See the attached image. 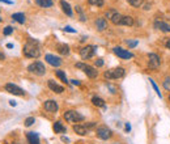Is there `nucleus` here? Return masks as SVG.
Instances as JSON below:
<instances>
[{"label":"nucleus","instance_id":"423d86ee","mask_svg":"<svg viewBox=\"0 0 170 144\" xmlns=\"http://www.w3.org/2000/svg\"><path fill=\"white\" fill-rule=\"evenodd\" d=\"M97 51V47L96 46H92V45H88V46H84L80 49V57L83 60H88L94 57V54Z\"/></svg>","mask_w":170,"mask_h":144},{"label":"nucleus","instance_id":"9d476101","mask_svg":"<svg viewBox=\"0 0 170 144\" xmlns=\"http://www.w3.org/2000/svg\"><path fill=\"white\" fill-rule=\"evenodd\" d=\"M4 89L7 91L8 93H10V95H13V96H25L24 89H21L20 87L13 84V83H8V84H5Z\"/></svg>","mask_w":170,"mask_h":144},{"label":"nucleus","instance_id":"4be33fe9","mask_svg":"<svg viewBox=\"0 0 170 144\" xmlns=\"http://www.w3.org/2000/svg\"><path fill=\"white\" fill-rule=\"evenodd\" d=\"M12 19H13L15 21H17L19 24H25V21H26L25 15H24V13H21V12H19V13H13V15H12Z\"/></svg>","mask_w":170,"mask_h":144},{"label":"nucleus","instance_id":"6ab92c4d","mask_svg":"<svg viewBox=\"0 0 170 144\" xmlns=\"http://www.w3.org/2000/svg\"><path fill=\"white\" fill-rule=\"evenodd\" d=\"M56 50H58L59 54L65 55V57H67V55L69 54V46L65 45V43H59V45L56 46Z\"/></svg>","mask_w":170,"mask_h":144},{"label":"nucleus","instance_id":"f3484780","mask_svg":"<svg viewBox=\"0 0 170 144\" xmlns=\"http://www.w3.org/2000/svg\"><path fill=\"white\" fill-rule=\"evenodd\" d=\"M73 131H75L77 135L84 136V135H86L88 132H89V129H86L84 125H73Z\"/></svg>","mask_w":170,"mask_h":144},{"label":"nucleus","instance_id":"c03bdc74","mask_svg":"<svg viewBox=\"0 0 170 144\" xmlns=\"http://www.w3.org/2000/svg\"><path fill=\"white\" fill-rule=\"evenodd\" d=\"M4 58H5V55L3 53H0V60H4Z\"/></svg>","mask_w":170,"mask_h":144},{"label":"nucleus","instance_id":"9b49d317","mask_svg":"<svg viewBox=\"0 0 170 144\" xmlns=\"http://www.w3.org/2000/svg\"><path fill=\"white\" fill-rule=\"evenodd\" d=\"M45 60L50 66H52V67H59V66H62V59H60L59 57L52 55V54H46L45 55Z\"/></svg>","mask_w":170,"mask_h":144},{"label":"nucleus","instance_id":"a211bd4d","mask_svg":"<svg viewBox=\"0 0 170 144\" xmlns=\"http://www.w3.org/2000/svg\"><path fill=\"white\" fill-rule=\"evenodd\" d=\"M96 26H97V29L100 30V32H103L105 29H107V21H106V19L98 17L96 20Z\"/></svg>","mask_w":170,"mask_h":144},{"label":"nucleus","instance_id":"412c9836","mask_svg":"<svg viewBox=\"0 0 170 144\" xmlns=\"http://www.w3.org/2000/svg\"><path fill=\"white\" fill-rule=\"evenodd\" d=\"M37 5H39L42 8H50L54 5V2L52 0H35Z\"/></svg>","mask_w":170,"mask_h":144},{"label":"nucleus","instance_id":"473e14b6","mask_svg":"<svg viewBox=\"0 0 170 144\" xmlns=\"http://www.w3.org/2000/svg\"><path fill=\"white\" fill-rule=\"evenodd\" d=\"M162 85H164V88H165V89H166L168 92H170V77H169V76L165 77V80H164Z\"/></svg>","mask_w":170,"mask_h":144},{"label":"nucleus","instance_id":"b1692460","mask_svg":"<svg viewBox=\"0 0 170 144\" xmlns=\"http://www.w3.org/2000/svg\"><path fill=\"white\" fill-rule=\"evenodd\" d=\"M54 131H55V134H62V132H65V127L62 125V122H55L54 123Z\"/></svg>","mask_w":170,"mask_h":144},{"label":"nucleus","instance_id":"c85d7f7f","mask_svg":"<svg viewBox=\"0 0 170 144\" xmlns=\"http://www.w3.org/2000/svg\"><path fill=\"white\" fill-rule=\"evenodd\" d=\"M76 12L79 13V16H80V20L83 21V23H84V21H86V17H85V15H84V12H83V9H81L80 5H77V7H76Z\"/></svg>","mask_w":170,"mask_h":144},{"label":"nucleus","instance_id":"c9c22d12","mask_svg":"<svg viewBox=\"0 0 170 144\" xmlns=\"http://www.w3.org/2000/svg\"><path fill=\"white\" fill-rule=\"evenodd\" d=\"M94 66H96V67H102V66H103V59L98 58L97 60H94Z\"/></svg>","mask_w":170,"mask_h":144},{"label":"nucleus","instance_id":"20e7f679","mask_svg":"<svg viewBox=\"0 0 170 144\" xmlns=\"http://www.w3.org/2000/svg\"><path fill=\"white\" fill-rule=\"evenodd\" d=\"M28 71L30 72V74H34L37 76H43L46 74V67L42 62H38L37 60V62H33L31 64H29Z\"/></svg>","mask_w":170,"mask_h":144},{"label":"nucleus","instance_id":"ea45409f","mask_svg":"<svg viewBox=\"0 0 170 144\" xmlns=\"http://www.w3.org/2000/svg\"><path fill=\"white\" fill-rule=\"evenodd\" d=\"M71 83H72L73 85H80V81H77V80H71Z\"/></svg>","mask_w":170,"mask_h":144},{"label":"nucleus","instance_id":"37998d69","mask_svg":"<svg viewBox=\"0 0 170 144\" xmlns=\"http://www.w3.org/2000/svg\"><path fill=\"white\" fill-rule=\"evenodd\" d=\"M9 105H10V106H16V101H13V100H10V101H9Z\"/></svg>","mask_w":170,"mask_h":144},{"label":"nucleus","instance_id":"f03ea898","mask_svg":"<svg viewBox=\"0 0 170 144\" xmlns=\"http://www.w3.org/2000/svg\"><path fill=\"white\" fill-rule=\"evenodd\" d=\"M63 118L68 123H79V122H83L85 119L84 115L80 114L79 112H76V110H67V112H64Z\"/></svg>","mask_w":170,"mask_h":144},{"label":"nucleus","instance_id":"c756f323","mask_svg":"<svg viewBox=\"0 0 170 144\" xmlns=\"http://www.w3.org/2000/svg\"><path fill=\"white\" fill-rule=\"evenodd\" d=\"M13 30H15V28H13V26H10V25H8V26H5V28H4L3 34H4V36H10V34L13 33Z\"/></svg>","mask_w":170,"mask_h":144},{"label":"nucleus","instance_id":"2eb2a0df","mask_svg":"<svg viewBox=\"0 0 170 144\" xmlns=\"http://www.w3.org/2000/svg\"><path fill=\"white\" fill-rule=\"evenodd\" d=\"M60 7H62V11L63 12L67 15V16H69V17H72L73 16V11H72V8H71V5L65 2V0H60Z\"/></svg>","mask_w":170,"mask_h":144},{"label":"nucleus","instance_id":"dca6fc26","mask_svg":"<svg viewBox=\"0 0 170 144\" xmlns=\"http://www.w3.org/2000/svg\"><path fill=\"white\" fill-rule=\"evenodd\" d=\"M26 139H28L29 144H41L39 136H38L37 132H28L26 134Z\"/></svg>","mask_w":170,"mask_h":144},{"label":"nucleus","instance_id":"f257e3e1","mask_svg":"<svg viewBox=\"0 0 170 144\" xmlns=\"http://www.w3.org/2000/svg\"><path fill=\"white\" fill-rule=\"evenodd\" d=\"M23 53L26 58L30 59H37L41 57V45L37 40H28V42L25 43V46L23 49Z\"/></svg>","mask_w":170,"mask_h":144},{"label":"nucleus","instance_id":"de8ad7c7","mask_svg":"<svg viewBox=\"0 0 170 144\" xmlns=\"http://www.w3.org/2000/svg\"><path fill=\"white\" fill-rule=\"evenodd\" d=\"M0 21H2V17H0Z\"/></svg>","mask_w":170,"mask_h":144},{"label":"nucleus","instance_id":"6e6552de","mask_svg":"<svg viewBox=\"0 0 170 144\" xmlns=\"http://www.w3.org/2000/svg\"><path fill=\"white\" fill-rule=\"evenodd\" d=\"M96 132H97V136L100 138L101 140H109L113 136V131L106 126H100Z\"/></svg>","mask_w":170,"mask_h":144},{"label":"nucleus","instance_id":"f8f14e48","mask_svg":"<svg viewBox=\"0 0 170 144\" xmlns=\"http://www.w3.org/2000/svg\"><path fill=\"white\" fill-rule=\"evenodd\" d=\"M43 108H45L46 112H50V113H56L58 109H59L58 102L55 101V100H47V101H45Z\"/></svg>","mask_w":170,"mask_h":144},{"label":"nucleus","instance_id":"a18cd8bd","mask_svg":"<svg viewBox=\"0 0 170 144\" xmlns=\"http://www.w3.org/2000/svg\"><path fill=\"white\" fill-rule=\"evenodd\" d=\"M13 47V43H7V49H12Z\"/></svg>","mask_w":170,"mask_h":144},{"label":"nucleus","instance_id":"58836bf2","mask_svg":"<svg viewBox=\"0 0 170 144\" xmlns=\"http://www.w3.org/2000/svg\"><path fill=\"white\" fill-rule=\"evenodd\" d=\"M165 46H166V49L170 50V40H166V41H165Z\"/></svg>","mask_w":170,"mask_h":144},{"label":"nucleus","instance_id":"7ed1b4c3","mask_svg":"<svg viewBox=\"0 0 170 144\" xmlns=\"http://www.w3.org/2000/svg\"><path fill=\"white\" fill-rule=\"evenodd\" d=\"M126 74V71L123 67H117V68H113V70H109L103 74V77L106 80H117V79H120L123 77Z\"/></svg>","mask_w":170,"mask_h":144},{"label":"nucleus","instance_id":"a878e982","mask_svg":"<svg viewBox=\"0 0 170 144\" xmlns=\"http://www.w3.org/2000/svg\"><path fill=\"white\" fill-rule=\"evenodd\" d=\"M56 76H58L59 79L64 83V84H68V83H69V81H68V79H67V76H65V72H64V71H62V70H58V71H56Z\"/></svg>","mask_w":170,"mask_h":144},{"label":"nucleus","instance_id":"72a5a7b5","mask_svg":"<svg viewBox=\"0 0 170 144\" xmlns=\"http://www.w3.org/2000/svg\"><path fill=\"white\" fill-rule=\"evenodd\" d=\"M126 43L128 45L130 49H134V47L138 46V43H139V42H138V41H130V40H128V41H126Z\"/></svg>","mask_w":170,"mask_h":144},{"label":"nucleus","instance_id":"49530a36","mask_svg":"<svg viewBox=\"0 0 170 144\" xmlns=\"http://www.w3.org/2000/svg\"><path fill=\"white\" fill-rule=\"evenodd\" d=\"M169 102H170V95H169Z\"/></svg>","mask_w":170,"mask_h":144},{"label":"nucleus","instance_id":"e433bc0d","mask_svg":"<svg viewBox=\"0 0 170 144\" xmlns=\"http://www.w3.org/2000/svg\"><path fill=\"white\" fill-rule=\"evenodd\" d=\"M64 32H67V33H76V30L75 29H72L71 26H64V29H63Z\"/></svg>","mask_w":170,"mask_h":144},{"label":"nucleus","instance_id":"39448f33","mask_svg":"<svg viewBox=\"0 0 170 144\" xmlns=\"http://www.w3.org/2000/svg\"><path fill=\"white\" fill-rule=\"evenodd\" d=\"M76 68H80L85 72V75L89 77V79H96L98 76V71L96 67H92L89 64H85V63H76Z\"/></svg>","mask_w":170,"mask_h":144},{"label":"nucleus","instance_id":"7c9ffc66","mask_svg":"<svg viewBox=\"0 0 170 144\" xmlns=\"http://www.w3.org/2000/svg\"><path fill=\"white\" fill-rule=\"evenodd\" d=\"M149 81H151V84H152V87H153V89H155V92L157 93V96L160 97V98H162V95H161V92H160V89H158V87H157V84L155 81H153V79H149Z\"/></svg>","mask_w":170,"mask_h":144},{"label":"nucleus","instance_id":"bb28decb","mask_svg":"<svg viewBox=\"0 0 170 144\" xmlns=\"http://www.w3.org/2000/svg\"><path fill=\"white\" fill-rule=\"evenodd\" d=\"M143 3H144V0H128V4L132 5V7H135V8L141 7Z\"/></svg>","mask_w":170,"mask_h":144},{"label":"nucleus","instance_id":"f704fd0d","mask_svg":"<svg viewBox=\"0 0 170 144\" xmlns=\"http://www.w3.org/2000/svg\"><path fill=\"white\" fill-rule=\"evenodd\" d=\"M115 12H118V11H117V9H109V11H106V17H107V19H111L113 15H114Z\"/></svg>","mask_w":170,"mask_h":144},{"label":"nucleus","instance_id":"0eeeda50","mask_svg":"<svg viewBox=\"0 0 170 144\" xmlns=\"http://www.w3.org/2000/svg\"><path fill=\"white\" fill-rule=\"evenodd\" d=\"M160 66H161V58L157 54L155 53L148 54V67L151 70H157L160 68Z\"/></svg>","mask_w":170,"mask_h":144},{"label":"nucleus","instance_id":"4468645a","mask_svg":"<svg viewBox=\"0 0 170 144\" xmlns=\"http://www.w3.org/2000/svg\"><path fill=\"white\" fill-rule=\"evenodd\" d=\"M47 85H48V88L52 91V92H55V93H58V95H60V93H63L64 92V88L62 87V85H59V84H56L54 80H48L47 81Z\"/></svg>","mask_w":170,"mask_h":144},{"label":"nucleus","instance_id":"393cba45","mask_svg":"<svg viewBox=\"0 0 170 144\" xmlns=\"http://www.w3.org/2000/svg\"><path fill=\"white\" fill-rule=\"evenodd\" d=\"M110 21L114 25H120V21H122V15H120L119 12H115L113 15V17L110 19Z\"/></svg>","mask_w":170,"mask_h":144},{"label":"nucleus","instance_id":"ddd939ff","mask_svg":"<svg viewBox=\"0 0 170 144\" xmlns=\"http://www.w3.org/2000/svg\"><path fill=\"white\" fill-rule=\"evenodd\" d=\"M153 26H155V29L160 30L162 33H170V25L164 23V21H155V24H153Z\"/></svg>","mask_w":170,"mask_h":144},{"label":"nucleus","instance_id":"79ce46f5","mask_svg":"<svg viewBox=\"0 0 170 144\" xmlns=\"http://www.w3.org/2000/svg\"><path fill=\"white\" fill-rule=\"evenodd\" d=\"M62 142H65V143H69V139L65 136H62Z\"/></svg>","mask_w":170,"mask_h":144},{"label":"nucleus","instance_id":"1a4fd4ad","mask_svg":"<svg viewBox=\"0 0 170 144\" xmlns=\"http://www.w3.org/2000/svg\"><path fill=\"white\" fill-rule=\"evenodd\" d=\"M113 53L120 59H131V58H134L132 53L128 51V50H124L123 47H120V46H115L113 49Z\"/></svg>","mask_w":170,"mask_h":144},{"label":"nucleus","instance_id":"2f4dec72","mask_svg":"<svg viewBox=\"0 0 170 144\" xmlns=\"http://www.w3.org/2000/svg\"><path fill=\"white\" fill-rule=\"evenodd\" d=\"M24 123H25L26 127H30L33 123H35V118H34V117H28V118L25 119Z\"/></svg>","mask_w":170,"mask_h":144},{"label":"nucleus","instance_id":"5701e85b","mask_svg":"<svg viewBox=\"0 0 170 144\" xmlns=\"http://www.w3.org/2000/svg\"><path fill=\"white\" fill-rule=\"evenodd\" d=\"M120 25L132 26V25H134V19L131 17V16H122V21H120Z\"/></svg>","mask_w":170,"mask_h":144},{"label":"nucleus","instance_id":"a19ab883","mask_svg":"<svg viewBox=\"0 0 170 144\" xmlns=\"http://www.w3.org/2000/svg\"><path fill=\"white\" fill-rule=\"evenodd\" d=\"M126 131H131V125L130 123H126Z\"/></svg>","mask_w":170,"mask_h":144},{"label":"nucleus","instance_id":"cd10ccee","mask_svg":"<svg viewBox=\"0 0 170 144\" xmlns=\"http://www.w3.org/2000/svg\"><path fill=\"white\" fill-rule=\"evenodd\" d=\"M88 3L90 5H96V7H103V4H105L103 0H88Z\"/></svg>","mask_w":170,"mask_h":144},{"label":"nucleus","instance_id":"4c0bfd02","mask_svg":"<svg viewBox=\"0 0 170 144\" xmlns=\"http://www.w3.org/2000/svg\"><path fill=\"white\" fill-rule=\"evenodd\" d=\"M84 126L86 127V129H92V127L96 126V122H89V123H85Z\"/></svg>","mask_w":170,"mask_h":144},{"label":"nucleus","instance_id":"aec40b11","mask_svg":"<svg viewBox=\"0 0 170 144\" xmlns=\"http://www.w3.org/2000/svg\"><path fill=\"white\" fill-rule=\"evenodd\" d=\"M92 104L97 108H105V101H103L101 97H97V96L92 97Z\"/></svg>","mask_w":170,"mask_h":144}]
</instances>
